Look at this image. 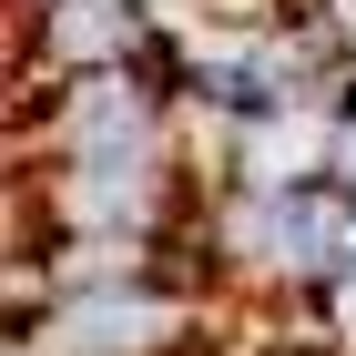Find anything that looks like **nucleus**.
<instances>
[{
	"mask_svg": "<svg viewBox=\"0 0 356 356\" xmlns=\"http://www.w3.org/2000/svg\"><path fill=\"white\" fill-rule=\"evenodd\" d=\"M173 21H153L143 0H21V82H72V72H122L153 61Z\"/></svg>",
	"mask_w": 356,
	"mask_h": 356,
	"instance_id": "1",
	"label": "nucleus"
}]
</instances>
